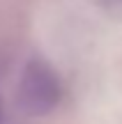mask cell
I'll return each mask as SVG.
<instances>
[{"label": "cell", "mask_w": 122, "mask_h": 124, "mask_svg": "<svg viewBox=\"0 0 122 124\" xmlns=\"http://www.w3.org/2000/svg\"><path fill=\"white\" fill-rule=\"evenodd\" d=\"M2 120H5V108H2V101H0V124H2Z\"/></svg>", "instance_id": "7a4b0ae2"}, {"label": "cell", "mask_w": 122, "mask_h": 124, "mask_svg": "<svg viewBox=\"0 0 122 124\" xmlns=\"http://www.w3.org/2000/svg\"><path fill=\"white\" fill-rule=\"evenodd\" d=\"M62 80L60 74L44 58H30L23 64L16 85V101L28 115H51L62 101Z\"/></svg>", "instance_id": "6da1fadb"}]
</instances>
